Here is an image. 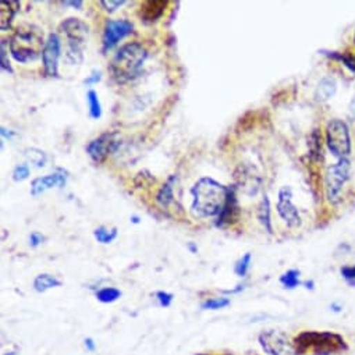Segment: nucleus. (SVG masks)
Here are the masks:
<instances>
[{"label": "nucleus", "instance_id": "f257e3e1", "mask_svg": "<svg viewBox=\"0 0 355 355\" xmlns=\"http://www.w3.org/2000/svg\"><path fill=\"white\" fill-rule=\"evenodd\" d=\"M230 187H226L216 180L210 177L199 179L191 188V212L196 218L219 216L227 202Z\"/></svg>", "mask_w": 355, "mask_h": 355}, {"label": "nucleus", "instance_id": "f03ea898", "mask_svg": "<svg viewBox=\"0 0 355 355\" xmlns=\"http://www.w3.org/2000/svg\"><path fill=\"white\" fill-rule=\"evenodd\" d=\"M147 59L148 50L138 42H131L121 46L109 65L113 80L117 84H125L135 80Z\"/></svg>", "mask_w": 355, "mask_h": 355}, {"label": "nucleus", "instance_id": "7ed1b4c3", "mask_svg": "<svg viewBox=\"0 0 355 355\" xmlns=\"http://www.w3.org/2000/svg\"><path fill=\"white\" fill-rule=\"evenodd\" d=\"M298 355H332L345 351L347 341L333 332L307 330L294 338Z\"/></svg>", "mask_w": 355, "mask_h": 355}, {"label": "nucleus", "instance_id": "20e7f679", "mask_svg": "<svg viewBox=\"0 0 355 355\" xmlns=\"http://www.w3.org/2000/svg\"><path fill=\"white\" fill-rule=\"evenodd\" d=\"M43 31L35 26H21L10 38L9 48L14 60L28 63L37 60L45 48Z\"/></svg>", "mask_w": 355, "mask_h": 355}, {"label": "nucleus", "instance_id": "39448f33", "mask_svg": "<svg viewBox=\"0 0 355 355\" xmlns=\"http://www.w3.org/2000/svg\"><path fill=\"white\" fill-rule=\"evenodd\" d=\"M60 31L65 35L68 42L67 59L76 64L83 60V49L87 43L90 28L80 19H67L60 24Z\"/></svg>", "mask_w": 355, "mask_h": 355}, {"label": "nucleus", "instance_id": "423d86ee", "mask_svg": "<svg viewBox=\"0 0 355 355\" xmlns=\"http://www.w3.org/2000/svg\"><path fill=\"white\" fill-rule=\"evenodd\" d=\"M326 144L329 151L337 159H345L351 154V136L347 124L343 120L333 119L326 125Z\"/></svg>", "mask_w": 355, "mask_h": 355}, {"label": "nucleus", "instance_id": "0eeeda50", "mask_svg": "<svg viewBox=\"0 0 355 355\" xmlns=\"http://www.w3.org/2000/svg\"><path fill=\"white\" fill-rule=\"evenodd\" d=\"M351 177V162L348 158L338 159L337 163L330 165L325 176V190L329 202L337 203L344 184Z\"/></svg>", "mask_w": 355, "mask_h": 355}, {"label": "nucleus", "instance_id": "6e6552de", "mask_svg": "<svg viewBox=\"0 0 355 355\" xmlns=\"http://www.w3.org/2000/svg\"><path fill=\"white\" fill-rule=\"evenodd\" d=\"M259 344L267 355H298L294 343L280 332L267 330L259 334Z\"/></svg>", "mask_w": 355, "mask_h": 355}, {"label": "nucleus", "instance_id": "1a4fd4ad", "mask_svg": "<svg viewBox=\"0 0 355 355\" xmlns=\"http://www.w3.org/2000/svg\"><path fill=\"white\" fill-rule=\"evenodd\" d=\"M277 213L289 227L301 226V216L297 206L293 203V190L290 187H281L278 190Z\"/></svg>", "mask_w": 355, "mask_h": 355}, {"label": "nucleus", "instance_id": "9d476101", "mask_svg": "<svg viewBox=\"0 0 355 355\" xmlns=\"http://www.w3.org/2000/svg\"><path fill=\"white\" fill-rule=\"evenodd\" d=\"M119 144L120 142L116 139V134L108 132L92 139L87 145V152L95 163H102L110 154L117 150Z\"/></svg>", "mask_w": 355, "mask_h": 355}, {"label": "nucleus", "instance_id": "9b49d317", "mask_svg": "<svg viewBox=\"0 0 355 355\" xmlns=\"http://www.w3.org/2000/svg\"><path fill=\"white\" fill-rule=\"evenodd\" d=\"M134 26L128 20H106L103 30V52L110 50L121 39L132 34Z\"/></svg>", "mask_w": 355, "mask_h": 355}, {"label": "nucleus", "instance_id": "f8f14e48", "mask_svg": "<svg viewBox=\"0 0 355 355\" xmlns=\"http://www.w3.org/2000/svg\"><path fill=\"white\" fill-rule=\"evenodd\" d=\"M61 52V43L57 34H50L46 39L43 52H42V63L46 76L59 77V59Z\"/></svg>", "mask_w": 355, "mask_h": 355}, {"label": "nucleus", "instance_id": "ddd939ff", "mask_svg": "<svg viewBox=\"0 0 355 355\" xmlns=\"http://www.w3.org/2000/svg\"><path fill=\"white\" fill-rule=\"evenodd\" d=\"M65 181H67V176L63 170H57L56 173L38 177L31 184V195L38 196L48 190H52L56 187H64Z\"/></svg>", "mask_w": 355, "mask_h": 355}, {"label": "nucleus", "instance_id": "4468645a", "mask_svg": "<svg viewBox=\"0 0 355 355\" xmlns=\"http://www.w3.org/2000/svg\"><path fill=\"white\" fill-rule=\"evenodd\" d=\"M239 212H240V207H239V201H237V195H236V185H233V187H230L227 202H226L223 210L221 212V215L218 216L216 226L225 227L227 225L234 223L239 218Z\"/></svg>", "mask_w": 355, "mask_h": 355}, {"label": "nucleus", "instance_id": "2eb2a0df", "mask_svg": "<svg viewBox=\"0 0 355 355\" xmlns=\"http://www.w3.org/2000/svg\"><path fill=\"white\" fill-rule=\"evenodd\" d=\"M166 6H168L166 0H147V2L141 5L139 16L147 23H154L162 17Z\"/></svg>", "mask_w": 355, "mask_h": 355}, {"label": "nucleus", "instance_id": "dca6fc26", "mask_svg": "<svg viewBox=\"0 0 355 355\" xmlns=\"http://www.w3.org/2000/svg\"><path fill=\"white\" fill-rule=\"evenodd\" d=\"M20 8L19 2H14V0H3V2H0V30L6 31L10 28L12 21L14 19V16L17 14Z\"/></svg>", "mask_w": 355, "mask_h": 355}, {"label": "nucleus", "instance_id": "f3484780", "mask_svg": "<svg viewBox=\"0 0 355 355\" xmlns=\"http://www.w3.org/2000/svg\"><path fill=\"white\" fill-rule=\"evenodd\" d=\"M336 91H337L336 80L332 77H326L321 80V83L318 84L315 90V98L319 102H325V101H329L332 97H334Z\"/></svg>", "mask_w": 355, "mask_h": 355}, {"label": "nucleus", "instance_id": "a211bd4d", "mask_svg": "<svg viewBox=\"0 0 355 355\" xmlns=\"http://www.w3.org/2000/svg\"><path fill=\"white\" fill-rule=\"evenodd\" d=\"M177 180L176 176H170L169 180L163 184V187L159 190L156 194V202L163 207L168 209L172 203H174V192H173V185L174 181Z\"/></svg>", "mask_w": 355, "mask_h": 355}, {"label": "nucleus", "instance_id": "6ab92c4d", "mask_svg": "<svg viewBox=\"0 0 355 355\" xmlns=\"http://www.w3.org/2000/svg\"><path fill=\"white\" fill-rule=\"evenodd\" d=\"M60 286H61V281L59 278H56L54 276L48 274V273H42V274L37 276L35 280H34V289L38 293H45L50 289L60 287Z\"/></svg>", "mask_w": 355, "mask_h": 355}, {"label": "nucleus", "instance_id": "aec40b11", "mask_svg": "<svg viewBox=\"0 0 355 355\" xmlns=\"http://www.w3.org/2000/svg\"><path fill=\"white\" fill-rule=\"evenodd\" d=\"M258 221L261 222V225L265 227V230L272 234L273 233V227H272V221H270V201L269 198L265 195L259 207H258Z\"/></svg>", "mask_w": 355, "mask_h": 355}, {"label": "nucleus", "instance_id": "412c9836", "mask_svg": "<svg viewBox=\"0 0 355 355\" xmlns=\"http://www.w3.org/2000/svg\"><path fill=\"white\" fill-rule=\"evenodd\" d=\"M321 53L327 56L332 60H337L343 63L349 71L355 73V53H340V52H327V50H322Z\"/></svg>", "mask_w": 355, "mask_h": 355}, {"label": "nucleus", "instance_id": "4be33fe9", "mask_svg": "<svg viewBox=\"0 0 355 355\" xmlns=\"http://www.w3.org/2000/svg\"><path fill=\"white\" fill-rule=\"evenodd\" d=\"M87 101H88V106H90V116L94 120L101 119L102 116V106L99 102V97L94 90H90L87 94Z\"/></svg>", "mask_w": 355, "mask_h": 355}, {"label": "nucleus", "instance_id": "5701e85b", "mask_svg": "<svg viewBox=\"0 0 355 355\" xmlns=\"http://www.w3.org/2000/svg\"><path fill=\"white\" fill-rule=\"evenodd\" d=\"M310 148H311V159L314 162L322 161V136L316 132V130L312 132L310 138Z\"/></svg>", "mask_w": 355, "mask_h": 355}, {"label": "nucleus", "instance_id": "b1692460", "mask_svg": "<svg viewBox=\"0 0 355 355\" xmlns=\"http://www.w3.org/2000/svg\"><path fill=\"white\" fill-rule=\"evenodd\" d=\"M94 237H95L97 241L101 243V244H110V243L114 241L116 237H117V229L113 227V229L109 230V229L101 226V227H98V229L94 230Z\"/></svg>", "mask_w": 355, "mask_h": 355}, {"label": "nucleus", "instance_id": "393cba45", "mask_svg": "<svg viewBox=\"0 0 355 355\" xmlns=\"http://www.w3.org/2000/svg\"><path fill=\"white\" fill-rule=\"evenodd\" d=\"M280 283L286 289H296V287H298L300 284H303L300 281V272L296 270V269H292V270L286 272L280 277Z\"/></svg>", "mask_w": 355, "mask_h": 355}, {"label": "nucleus", "instance_id": "a878e982", "mask_svg": "<svg viewBox=\"0 0 355 355\" xmlns=\"http://www.w3.org/2000/svg\"><path fill=\"white\" fill-rule=\"evenodd\" d=\"M121 297V292L114 287H105L97 293V298L103 304H110Z\"/></svg>", "mask_w": 355, "mask_h": 355}, {"label": "nucleus", "instance_id": "bb28decb", "mask_svg": "<svg viewBox=\"0 0 355 355\" xmlns=\"http://www.w3.org/2000/svg\"><path fill=\"white\" fill-rule=\"evenodd\" d=\"M26 158L28 159V162H31L37 168H43L45 163H46V154L41 150H37V148L27 150L26 151Z\"/></svg>", "mask_w": 355, "mask_h": 355}, {"label": "nucleus", "instance_id": "cd10ccee", "mask_svg": "<svg viewBox=\"0 0 355 355\" xmlns=\"http://www.w3.org/2000/svg\"><path fill=\"white\" fill-rule=\"evenodd\" d=\"M230 305L229 298H209L202 304V310H222Z\"/></svg>", "mask_w": 355, "mask_h": 355}, {"label": "nucleus", "instance_id": "c85d7f7f", "mask_svg": "<svg viewBox=\"0 0 355 355\" xmlns=\"http://www.w3.org/2000/svg\"><path fill=\"white\" fill-rule=\"evenodd\" d=\"M251 259H252V255L248 252L236 263L234 272H236L237 276L244 277L248 273V269H250V265H251Z\"/></svg>", "mask_w": 355, "mask_h": 355}, {"label": "nucleus", "instance_id": "c756f323", "mask_svg": "<svg viewBox=\"0 0 355 355\" xmlns=\"http://www.w3.org/2000/svg\"><path fill=\"white\" fill-rule=\"evenodd\" d=\"M30 177V168L28 165H19L14 168L13 170V180L20 183V181H24Z\"/></svg>", "mask_w": 355, "mask_h": 355}, {"label": "nucleus", "instance_id": "7c9ffc66", "mask_svg": "<svg viewBox=\"0 0 355 355\" xmlns=\"http://www.w3.org/2000/svg\"><path fill=\"white\" fill-rule=\"evenodd\" d=\"M340 273L343 278L349 284L351 287H355V265L354 266H343L340 269Z\"/></svg>", "mask_w": 355, "mask_h": 355}, {"label": "nucleus", "instance_id": "2f4dec72", "mask_svg": "<svg viewBox=\"0 0 355 355\" xmlns=\"http://www.w3.org/2000/svg\"><path fill=\"white\" fill-rule=\"evenodd\" d=\"M99 5L109 13L116 12L120 6L125 5V0H101Z\"/></svg>", "mask_w": 355, "mask_h": 355}, {"label": "nucleus", "instance_id": "473e14b6", "mask_svg": "<svg viewBox=\"0 0 355 355\" xmlns=\"http://www.w3.org/2000/svg\"><path fill=\"white\" fill-rule=\"evenodd\" d=\"M0 52H2V70L8 71V73H13V68L10 65V61L8 59V52H6V41H2V46H0Z\"/></svg>", "mask_w": 355, "mask_h": 355}, {"label": "nucleus", "instance_id": "72a5a7b5", "mask_svg": "<svg viewBox=\"0 0 355 355\" xmlns=\"http://www.w3.org/2000/svg\"><path fill=\"white\" fill-rule=\"evenodd\" d=\"M156 298H158V301H159V304L162 305V307H170V304L173 303V294H170V293H166V292H158L156 293Z\"/></svg>", "mask_w": 355, "mask_h": 355}, {"label": "nucleus", "instance_id": "f704fd0d", "mask_svg": "<svg viewBox=\"0 0 355 355\" xmlns=\"http://www.w3.org/2000/svg\"><path fill=\"white\" fill-rule=\"evenodd\" d=\"M45 241V237L41 234V233H38V232H34V233H31V236H30V244H31V247H38L39 244H42Z\"/></svg>", "mask_w": 355, "mask_h": 355}, {"label": "nucleus", "instance_id": "c9c22d12", "mask_svg": "<svg viewBox=\"0 0 355 355\" xmlns=\"http://www.w3.org/2000/svg\"><path fill=\"white\" fill-rule=\"evenodd\" d=\"M101 79H102V77H101L99 71H94V73H92L87 80H84V84H85V85H92V84L99 83Z\"/></svg>", "mask_w": 355, "mask_h": 355}, {"label": "nucleus", "instance_id": "e433bc0d", "mask_svg": "<svg viewBox=\"0 0 355 355\" xmlns=\"http://www.w3.org/2000/svg\"><path fill=\"white\" fill-rule=\"evenodd\" d=\"M63 5H65V6H73V8L81 9V8H83V5H84V2H81V0H77V2H64Z\"/></svg>", "mask_w": 355, "mask_h": 355}, {"label": "nucleus", "instance_id": "4c0bfd02", "mask_svg": "<svg viewBox=\"0 0 355 355\" xmlns=\"http://www.w3.org/2000/svg\"><path fill=\"white\" fill-rule=\"evenodd\" d=\"M131 221H132V223H138L139 222V219L136 218V216H134V218H131Z\"/></svg>", "mask_w": 355, "mask_h": 355}, {"label": "nucleus", "instance_id": "58836bf2", "mask_svg": "<svg viewBox=\"0 0 355 355\" xmlns=\"http://www.w3.org/2000/svg\"><path fill=\"white\" fill-rule=\"evenodd\" d=\"M354 42H355V37H354Z\"/></svg>", "mask_w": 355, "mask_h": 355}, {"label": "nucleus", "instance_id": "ea45409f", "mask_svg": "<svg viewBox=\"0 0 355 355\" xmlns=\"http://www.w3.org/2000/svg\"><path fill=\"white\" fill-rule=\"evenodd\" d=\"M201 355H206V354H201Z\"/></svg>", "mask_w": 355, "mask_h": 355}]
</instances>
